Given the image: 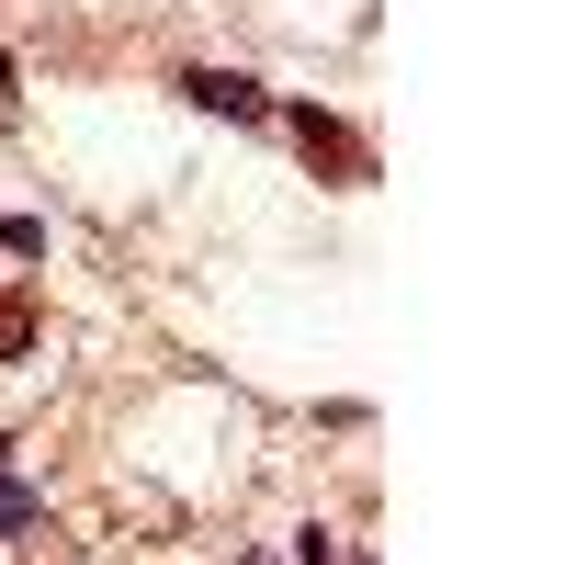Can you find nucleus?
Listing matches in <instances>:
<instances>
[{"label":"nucleus","mask_w":565,"mask_h":565,"mask_svg":"<svg viewBox=\"0 0 565 565\" xmlns=\"http://www.w3.org/2000/svg\"><path fill=\"white\" fill-rule=\"evenodd\" d=\"M0 487H12V441H0Z\"/></svg>","instance_id":"nucleus-2"},{"label":"nucleus","mask_w":565,"mask_h":565,"mask_svg":"<svg viewBox=\"0 0 565 565\" xmlns=\"http://www.w3.org/2000/svg\"><path fill=\"white\" fill-rule=\"evenodd\" d=\"M181 90H193L204 114H226V125H260V114H271V103H260V79H238V68H193Z\"/></svg>","instance_id":"nucleus-1"}]
</instances>
